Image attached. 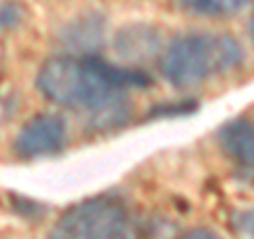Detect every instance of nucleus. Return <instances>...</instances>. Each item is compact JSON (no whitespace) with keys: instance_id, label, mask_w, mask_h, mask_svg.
<instances>
[{"instance_id":"nucleus-1","label":"nucleus","mask_w":254,"mask_h":239,"mask_svg":"<svg viewBox=\"0 0 254 239\" xmlns=\"http://www.w3.org/2000/svg\"><path fill=\"white\" fill-rule=\"evenodd\" d=\"M148 74L119 68L91 55H66L43 63L36 85L43 95L68 108L104 110L129 89L148 87Z\"/></svg>"},{"instance_id":"nucleus-2","label":"nucleus","mask_w":254,"mask_h":239,"mask_svg":"<svg viewBox=\"0 0 254 239\" xmlns=\"http://www.w3.org/2000/svg\"><path fill=\"white\" fill-rule=\"evenodd\" d=\"M242 60L244 49L233 36L197 32L172 41L163 53L161 70L174 87L187 89L237 68Z\"/></svg>"},{"instance_id":"nucleus-3","label":"nucleus","mask_w":254,"mask_h":239,"mask_svg":"<svg viewBox=\"0 0 254 239\" xmlns=\"http://www.w3.org/2000/svg\"><path fill=\"white\" fill-rule=\"evenodd\" d=\"M49 239H138V233L121 201L93 197L64 212Z\"/></svg>"},{"instance_id":"nucleus-4","label":"nucleus","mask_w":254,"mask_h":239,"mask_svg":"<svg viewBox=\"0 0 254 239\" xmlns=\"http://www.w3.org/2000/svg\"><path fill=\"white\" fill-rule=\"evenodd\" d=\"M66 140V121L58 115H38L21 127L15 150L21 157H41L55 153Z\"/></svg>"},{"instance_id":"nucleus-5","label":"nucleus","mask_w":254,"mask_h":239,"mask_svg":"<svg viewBox=\"0 0 254 239\" xmlns=\"http://www.w3.org/2000/svg\"><path fill=\"white\" fill-rule=\"evenodd\" d=\"M222 150L244 167H254V123L248 119L237 121L222 127L218 133Z\"/></svg>"},{"instance_id":"nucleus-6","label":"nucleus","mask_w":254,"mask_h":239,"mask_svg":"<svg viewBox=\"0 0 254 239\" xmlns=\"http://www.w3.org/2000/svg\"><path fill=\"white\" fill-rule=\"evenodd\" d=\"M159 49V38L153 28L133 26L117 36V51L127 60H146Z\"/></svg>"},{"instance_id":"nucleus-7","label":"nucleus","mask_w":254,"mask_h":239,"mask_svg":"<svg viewBox=\"0 0 254 239\" xmlns=\"http://www.w3.org/2000/svg\"><path fill=\"white\" fill-rule=\"evenodd\" d=\"M68 36L72 38L70 45L72 47H83V43L87 41V45H98L102 38V21L98 17L93 19H83L72 26V30H68Z\"/></svg>"},{"instance_id":"nucleus-8","label":"nucleus","mask_w":254,"mask_h":239,"mask_svg":"<svg viewBox=\"0 0 254 239\" xmlns=\"http://www.w3.org/2000/svg\"><path fill=\"white\" fill-rule=\"evenodd\" d=\"M250 2L252 0H193V6L208 15H231Z\"/></svg>"},{"instance_id":"nucleus-9","label":"nucleus","mask_w":254,"mask_h":239,"mask_svg":"<svg viewBox=\"0 0 254 239\" xmlns=\"http://www.w3.org/2000/svg\"><path fill=\"white\" fill-rule=\"evenodd\" d=\"M233 229L244 239H254V210H244L233 214Z\"/></svg>"},{"instance_id":"nucleus-10","label":"nucleus","mask_w":254,"mask_h":239,"mask_svg":"<svg viewBox=\"0 0 254 239\" xmlns=\"http://www.w3.org/2000/svg\"><path fill=\"white\" fill-rule=\"evenodd\" d=\"M178 239H220V237L208 229H195V231H189V233H185Z\"/></svg>"},{"instance_id":"nucleus-11","label":"nucleus","mask_w":254,"mask_h":239,"mask_svg":"<svg viewBox=\"0 0 254 239\" xmlns=\"http://www.w3.org/2000/svg\"><path fill=\"white\" fill-rule=\"evenodd\" d=\"M250 34H252V41H254V15H252V19H250Z\"/></svg>"}]
</instances>
